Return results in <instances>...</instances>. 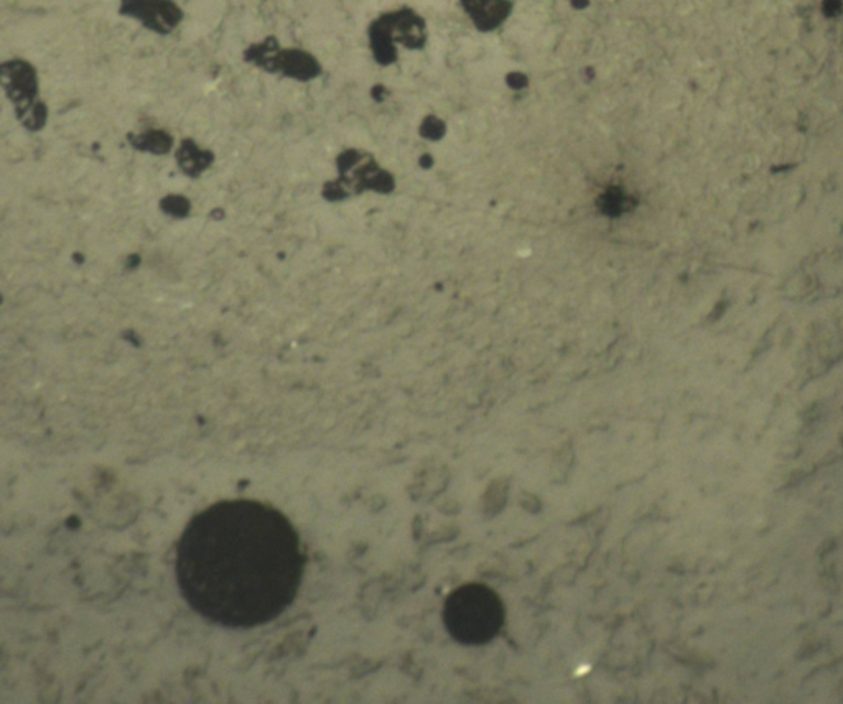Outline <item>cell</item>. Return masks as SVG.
I'll return each mask as SVG.
<instances>
[{
	"label": "cell",
	"mask_w": 843,
	"mask_h": 704,
	"mask_svg": "<svg viewBox=\"0 0 843 704\" xmlns=\"http://www.w3.org/2000/svg\"><path fill=\"white\" fill-rule=\"evenodd\" d=\"M503 614V604L491 589L470 584L448 598L445 624L463 644H483L496 635L503 624Z\"/></svg>",
	"instance_id": "obj_2"
},
{
	"label": "cell",
	"mask_w": 843,
	"mask_h": 704,
	"mask_svg": "<svg viewBox=\"0 0 843 704\" xmlns=\"http://www.w3.org/2000/svg\"><path fill=\"white\" fill-rule=\"evenodd\" d=\"M178 586L193 611L228 629L279 617L302 584L305 553L271 505L226 501L191 519L177 547Z\"/></svg>",
	"instance_id": "obj_1"
}]
</instances>
